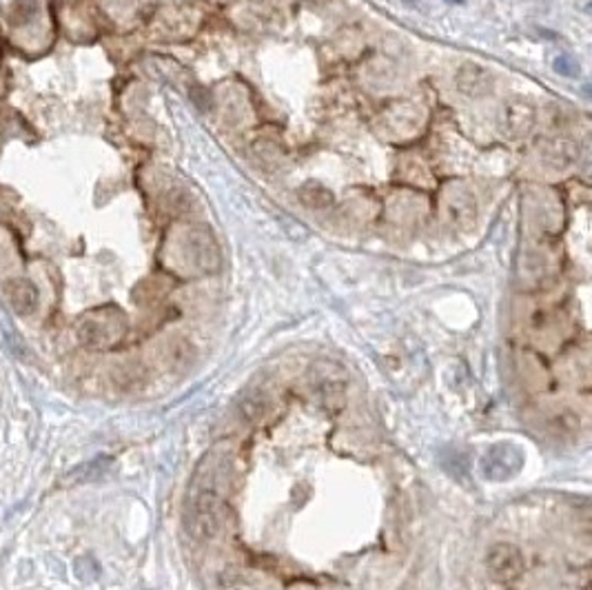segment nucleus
Returning a JSON list of instances; mask_svg holds the SVG:
<instances>
[{
    "label": "nucleus",
    "mask_w": 592,
    "mask_h": 590,
    "mask_svg": "<svg viewBox=\"0 0 592 590\" xmlns=\"http://www.w3.org/2000/svg\"><path fill=\"white\" fill-rule=\"evenodd\" d=\"M483 555V590H588L590 512L570 502L524 504Z\"/></svg>",
    "instance_id": "nucleus-2"
},
{
    "label": "nucleus",
    "mask_w": 592,
    "mask_h": 590,
    "mask_svg": "<svg viewBox=\"0 0 592 590\" xmlns=\"http://www.w3.org/2000/svg\"><path fill=\"white\" fill-rule=\"evenodd\" d=\"M446 3H455V5H462L464 0H446Z\"/></svg>",
    "instance_id": "nucleus-6"
},
{
    "label": "nucleus",
    "mask_w": 592,
    "mask_h": 590,
    "mask_svg": "<svg viewBox=\"0 0 592 590\" xmlns=\"http://www.w3.org/2000/svg\"><path fill=\"white\" fill-rule=\"evenodd\" d=\"M127 333V320L116 307H102L87 313L75 326L80 344L91 351H107L123 342Z\"/></svg>",
    "instance_id": "nucleus-3"
},
{
    "label": "nucleus",
    "mask_w": 592,
    "mask_h": 590,
    "mask_svg": "<svg viewBox=\"0 0 592 590\" xmlns=\"http://www.w3.org/2000/svg\"><path fill=\"white\" fill-rule=\"evenodd\" d=\"M5 297L9 302V307L16 311L18 315H32L38 307V291L36 286L29 280L13 278L3 284Z\"/></svg>",
    "instance_id": "nucleus-4"
},
{
    "label": "nucleus",
    "mask_w": 592,
    "mask_h": 590,
    "mask_svg": "<svg viewBox=\"0 0 592 590\" xmlns=\"http://www.w3.org/2000/svg\"><path fill=\"white\" fill-rule=\"evenodd\" d=\"M553 67L559 75H566V78H574V75H579V63H576V60L568 54L557 56Z\"/></svg>",
    "instance_id": "nucleus-5"
},
{
    "label": "nucleus",
    "mask_w": 592,
    "mask_h": 590,
    "mask_svg": "<svg viewBox=\"0 0 592 590\" xmlns=\"http://www.w3.org/2000/svg\"><path fill=\"white\" fill-rule=\"evenodd\" d=\"M413 504L342 380L257 393L195 481L191 537L216 590H395Z\"/></svg>",
    "instance_id": "nucleus-1"
}]
</instances>
